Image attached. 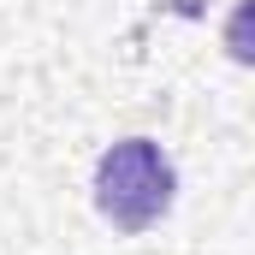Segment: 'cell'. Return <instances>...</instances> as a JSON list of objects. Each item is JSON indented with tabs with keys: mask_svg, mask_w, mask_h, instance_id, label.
<instances>
[{
	"mask_svg": "<svg viewBox=\"0 0 255 255\" xmlns=\"http://www.w3.org/2000/svg\"><path fill=\"white\" fill-rule=\"evenodd\" d=\"M178 166L154 136H125L95 160V208L113 232H148L172 214Z\"/></svg>",
	"mask_w": 255,
	"mask_h": 255,
	"instance_id": "obj_1",
	"label": "cell"
},
{
	"mask_svg": "<svg viewBox=\"0 0 255 255\" xmlns=\"http://www.w3.org/2000/svg\"><path fill=\"white\" fill-rule=\"evenodd\" d=\"M220 42H226V54H232L238 65H255V0H238V6H232Z\"/></svg>",
	"mask_w": 255,
	"mask_h": 255,
	"instance_id": "obj_2",
	"label": "cell"
}]
</instances>
